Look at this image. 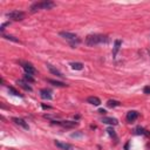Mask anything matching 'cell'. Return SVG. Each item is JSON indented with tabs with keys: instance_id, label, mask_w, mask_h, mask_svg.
<instances>
[{
	"instance_id": "obj_12",
	"label": "cell",
	"mask_w": 150,
	"mask_h": 150,
	"mask_svg": "<svg viewBox=\"0 0 150 150\" xmlns=\"http://www.w3.org/2000/svg\"><path fill=\"white\" fill-rule=\"evenodd\" d=\"M16 83L19 85V87H21L22 89H25V90H27V91H32V90H33L32 87H31V86H29L25 80H19Z\"/></svg>"
},
{
	"instance_id": "obj_21",
	"label": "cell",
	"mask_w": 150,
	"mask_h": 150,
	"mask_svg": "<svg viewBox=\"0 0 150 150\" xmlns=\"http://www.w3.org/2000/svg\"><path fill=\"white\" fill-rule=\"evenodd\" d=\"M8 90H10V93H12L13 95H15V96H22L21 94L19 93V91H18L15 88H13V87H10V88H8Z\"/></svg>"
},
{
	"instance_id": "obj_2",
	"label": "cell",
	"mask_w": 150,
	"mask_h": 150,
	"mask_svg": "<svg viewBox=\"0 0 150 150\" xmlns=\"http://www.w3.org/2000/svg\"><path fill=\"white\" fill-rule=\"evenodd\" d=\"M56 4L53 1H49V0H46V1H39V3H34L31 6V12H36L39 10H50L53 7H55Z\"/></svg>"
},
{
	"instance_id": "obj_14",
	"label": "cell",
	"mask_w": 150,
	"mask_h": 150,
	"mask_svg": "<svg viewBox=\"0 0 150 150\" xmlns=\"http://www.w3.org/2000/svg\"><path fill=\"white\" fill-rule=\"evenodd\" d=\"M102 122L106 123V124H111V125H116L119 123V121L116 119H114V117H103Z\"/></svg>"
},
{
	"instance_id": "obj_25",
	"label": "cell",
	"mask_w": 150,
	"mask_h": 150,
	"mask_svg": "<svg viewBox=\"0 0 150 150\" xmlns=\"http://www.w3.org/2000/svg\"><path fill=\"white\" fill-rule=\"evenodd\" d=\"M79 136H82V134H72V137H79Z\"/></svg>"
},
{
	"instance_id": "obj_20",
	"label": "cell",
	"mask_w": 150,
	"mask_h": 150,
	"mask_svg": "<svg viewBox=\"0 0 150 150\" xmlns=\"http://www.w3.org/2000/svg\"><path fill=\"white\" fill-rule=\"evenodd\" d=\"M107 131H108V134H109V136H110V137H112V138H117V137H116V133H115V130L112 129V128H108V129H107Z\"/></svg>"
},
{
	"instance_id": "obj_4",
	"label": "cell",
	"mask_w": 150,
	"mask_h": 150,
	"mask_svg": "<svg viewBox=\"0 0 150 150\" xmlns=\"http://www.w3.org/2000/svg\"><path fill=\"white\" fill-rule=\"evenodd\" d=\"M60 36H62L63 39L70 41V42H80V39L76 34H73L69 32H60Z\"/></svg>"
},
{
	"instance_id": "obj_27",
	"label": "cell",
	"mask_w": 150,
	"mask_h": 150,
	"mask_svg": "<svg viewBox=\"0 0 150 150\" xmlns=\"http://www.w3.org/2000/svg\"><path fill=\"white\" fill-rule=\"evenodd\" d=\"M42 108H44V109H50V107H49V106H46V104H42Z\"/></svg>"
},
{
	"instance_id": "obj_19",
	"label": "cell",
	"mask_w": 150,
	"mask_h": 150,
	"mask_svg": "<svg viewBox=\"0 0 150 150\" xmlns=\"http://www.w3.org/2000/svg\"><path fill=\"white\" fill-rule=\"evenodd\" d=\"M120 47H121V40H116L115 41V46H114V50H112V55H114V56L117 54Z\"/></svg>"
},
{
	"instance_id": "obj_13",
	"label": "cell",
	"mask_w": 150,
	"mask_h": 150,
	"mask_svg": "<svg viewBox=\"0 0 150 150\" xmlns=\"http://www.w3.org/2000/svg\"><path fill=\"white\" fill-rule=\"evenodd\" d=\"M87 102L93 104V106H100L101 104V100L99 97H96V96H89L87 99Z\"/></svg>"
},
{
	"instance_id": "obj_16",
	"label": "cell",
	"mask_w": 150,
	"mask_h": 150,
	"mask_svg": "<svg viewBox=\"0 0 150 150\" xmlns=\"http://www.w3.org/2000/svg\"><path fill=\"white\" fill-rule=\"evenodd\" d=\"M47 82H49V83H52V85H54V86H56V87H67V85L66 83H63V82H60V81H55V80H50V79H48L47 80Z\"/></svg>"
},
{
	"instance_id": "obj_11",
	"label": "cell",
	"mask_w": 150,
	"mask_h": 150,
	"mask_svg": "<svg viewBox=\"0 0 150 150\" xmlns=\"http://www.w3.org/2000/svg\"><path fill=\"white\" fill-rule=\"evenodd\" d=\"M40 95L44 100H52V91L49 89H42L40 91Z\"/></svg>"
},
{
	"instance_id": "obj_1",
	"label": "cell",
	"mask_w": 150,
	"mask_h": 150,
	"mask_svg": "<svg viewBox=\"0 0 150 150\" xmlns=\"http://www.w3.org/2000/svg\"><path fill=\"white\" fill-rule=\"evenodd\" d=\"M107 42H108V36L101 34H90L86 38V44L89 47H94L100 44H107Z\"/></svg>"
},
{
	"instance_id": "obj_15",
	"label": "cell",
	"mask_w": 150,
	"mask_h": 150,
	"mask_svg": "<svg viewBox=\"0 0 150 150\" xmlns=\"http://www.w3.org/2000/svg\"><path fill=\"white\" fill-rule=\"evenodd\" d=\"M135 133H136L137 135H145V136H150V134L148 133V131H147L144 128H142V127H137V128L135 129Z\"/></svg>"
},
{
	"instance_id": "obj_9",
	"label": "cell",
	"mask_w": 150,
	"mask_h": 150,
	"mask_svg": "<svg viewBox=\"0 0 150 150\" xmlns=\"http://www.w3.org/2000/svg\"><path fill=\"white\" fill-rule=\"evenodd\" d=\"M137 117H138V112L136 110H130V111L127 112V121L130 122V123L136 121Z\"/></svg>"
},
{
	"instance_id": "obj_23",
	"label": "cell",
	"mask_w": 150,
	"mask_h": 150,
	"mask_svg": "<svg viewBox=\"0 0 150 150\" xmlns=\"http://www.w3.org/2000/svg\"><path fill=\"white\" fill-rule=\"evenodd\" d=\"M24 80L26 81V82H34V79L29 74H25V76H24Z\"/></svg>"
},
{
	"instance_id": "obj_26",
	"label": "cell",
	"mask_w": 150,
	"mask_h": 150,
	"mask_svg": "<svg viewBox=\"0 0 150 150\" xmlns=\"http://www.w3.org/2000/svg\"><path fill=\"white\" fill-rule=\"evenodd\" d=\"M99 112H100V114H103V115H104V114H106V110H104V109H100Z\"/></svg>"
},
{
	"instance_id": "obj_22",
	"label": "cell",
	"mask_w": 150,
	"mask_h": 150,
	"mask_svg": "<svg viewBox=\"0 0 150 150\" xmlns=\"http://www.w3.org/2000/svg\"><path fill=\"white\" fill-rule=\"evenodd\" d=\"M4 38H5L6 40H11L13 42H20V41H19V39H16V38H14L12 35H4Z\"/></svg>"
},
{
	"instance_id": "obj_5",
	"label": "cell",
	"mask_w": 150,
	"mask_h": 150,
	"mask_svg": "<svg viewBox=\"0 0 150 150\" xmlns=\"http://www.w3.org/2000/svg\"><path fill=\"white\" fill-rule=\"evenodd\" d=\"M54 124H59L63 128H68V129H72V128H75V127H78L79 123L76 121H59V122H56V121H53Z\"/></svg>"
},
{
	"instance_id": "obj_18",
	"label": "cell",
	"mask_w": 150,
	"mask_h": 150,
	"mask_svg": "<svg viewBox=\"0 0 150 150\" xmlns=\"http://www.w3.org/2000/svg\"><path fill=\"white\" fill-rule=\"evenodd\" d=\"M107 106H108L109 108H115V107L121 106V103H120L119 101H115V100H109V101L107 102Z\"/></svg>"
},
{
	"instance_id": "obj_6",
	"label": "cell",
	"mask_w": 150,
	"mask_h": 150,
	"mask_svg": "<svg viewBox=\"0 0 150 150\" xmlns=\"http://www.w3.org/2000/svg\"><path fill=\"white\" fill-rule=\"evenodd\" d=\"M20 63L22 65V68H24V70L26 72V74L33 75V74L36 73V70H35V68L32 66V63H29V62H22V61H20Z\"/></svg>"
},
{
	"instance_id": "obj_24",
	"label": "cell",
	"mask_w": 150,
	"mask_h": 150,
	"mask_svg": "<svg viewBox=\"0 0 150 150\" xmlns=\"http://www.w3.org/2000/svg\"><path fill=\"white\" fill-rule=\"evenodd\" d=\"M143 91H144V94H150V86H145L143 88Z\"/></svg>"
},
{
	"instance_id": "obj_7",
	"label": "cell",
	"mask_w": 150,
	"mask_h": 150,
	"mask_svg": "<svg viewBox=\"0 0 150 150\" xmlns=\"http://www.w3.org/2000/svg\"><path fill=\"white\" fill-rule=\"evenodd\" d=\"M54 144L61 150H74L73 145H70L68 143H65V142H61V141H55Z\"/></svg>"
},
{
	"instance_id": "obj_10",
	"label": "cell",
	"mask_w": 150,
	"mask_h": 150,
	"mask_svg": "<svg viewBox=\"0 0 150 150\" xmlns=\"http://www.w3.org/2000/svg\"><path fill=\"white\" fill-rule=\"evenodd\" d=\"M47 68H48V70H49L53 75H55V76H58V78H63L62 73H61L59 69H56L55 67H53L52 65H47Z\"/></svg>"
},
{
	"instance_id": "obj_8",
	"label": "cell",
	"mask_w": 150,
	"mask_h": 150,
	"mask_svg": "<svg viewBox=\"0 0 150 150\" xmlns=\"http://www.w3.org/2000/svg\"><path fill=\"white\" fill-rule=\"evenodd\" d=\"M12 121H13L15 124L20 125L21 128H24V129H26V130L29 129V125H28L27 122H26L25 120H22V119H19V117H12Z\"/></svg>"
},
{
	"instance_id": "obj_3",
	"label": "cell",
	"mask_w": 150,
	"mask_h": 150,
	"mask_svg": "<svg viewBox=\"0 0 150 150\" xmlns=\"http://www.w3.org/2000/svg\"><path fill=\"white\" fill-rule=\"evenodd\" d=\"M6 16L10 18V19H12V20H14V21H21V20H24V19H25V13L22 11L15 10V11L8 12L6 14Z\"/></svg>"
},
{
	"instance_id": "obj_17",
	"label": "cell",
	"mask_w": 150,
	"mask_h": 150,
	"mask_svg": "<svg viewBox=\"0 0 150 150\" xmlns=\"http://www.w3.org/2000/svg\"><path fill=\"white\" fill-rule=\"evenodd\" d=\"M70 66H72V68L75 69V70H81V69H83V65H82L81 62H72Z\"/></svg>"
}]
</instances>
